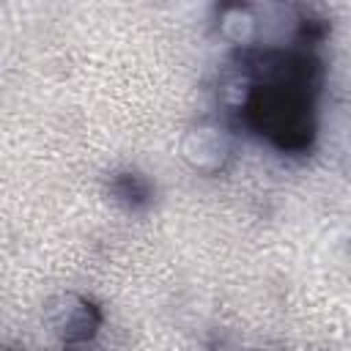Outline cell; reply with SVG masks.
Returning a JSON list of instances; mask_svg holds the SVG:
<instances>
[{
    "instance_id": "cell-1",
    "label": "cell",
    "mask_w": 351,
    "mask_h": 351,
    "mask_svg": "<svg viewBox=\"0 0 351 351\" xmlns=\"http://www.w3.org/2000/svg\"><path fill=\"white\" fill-rule=\"evenodd\" d=\"M239 121L280 154H307L315 143V90L255 85Z\"/></svg>"
},
{
    "instance_id": "cell-2",
    "label": "cell",
    "mask_w": 351,
    "mask_h": 351,
    "mask_svg": "<svg viewBox=\"0 0 351 351\" xmlns=\"http://www.w3.org/2000/svg\"><path fill=\"white\" fill-rule=\"evenodd\" d=\"M44 324L63 348H85L96 340L104 313L96 299L80 291H58L44 302Z\"/></svg>"
},
{
    "instance_id": "cell-3",
    "label": "cell",
    "mask_w": 351,
    "mask_h": 351,
    "mask_svg": "<svg viewBox=\"0 0 351 351\" xmlns=\"http://www.w3.org/2000/svg\"><path fill=\"white\" fill-rule=\"evenodd\" d=\"M178 154L192 173L217 178L225 176L236 162V134L228 121L203 118L186 126Z\"/></svg>"
},
{
    "instance_id": "cell-4",
    "label": "cell",
    "mask_w": 351,
    "mask_h": 351,
    "mask_svg": "<svg viewBox=\"0 0 351 351\" xmlns=\"http://www.w3.org/2000/svg\"><path fill=\"white\" fill-rule=\"evenodd\" d=\"M214 27L222 41L239 52L255 49L263 44V16L250 3H222L214 8Z\"/></svg>"
},
{
    "instance_id": "cell-5",
    "label": "cell",
    "mask_w": 351,
    "mask_h": 351,
    "mask_svg": "<svg viewBox=\"0 0 351 351\" xmlns=\"http://www.w3.org/2000/svg\"><path fill=\"white\" fill-rule=\"evenodd\" d=\"M107 195L115 206H121L132 214H143L154 206L156 186L145 173H140L134 167H121V170L107 173Z\"/></svg>"
},
{
    "instance_id": "cell-6",
    "label": "cell",
    "mask_w": 351,
    "mask_h": 351,
    "mask_svg": "<svg viewBox=\"0 0 351 351\" xmlns=\"http://www.w3.org/2000/svg\"><path fill=\"white\" fill-rule=\"evenodd\" d=\"M222 351H247V348H239V346H233V348H228V346H222Z\"/></svg>"
},
{
    "instance_id": "cell-7",
    "label": "cell",
    "mask_w": 351,
    "mask_h": 351,
    "mask_svg": "<svg viewBox=\"0 0 351 351\" xmlns=\"http://www.w3.org/2000/svg\"><path fill=\"white\" fill-rule=\"evenodd\" d=\"M63 351H85V348H63Z\"/></svg>"
}]
</instances>
